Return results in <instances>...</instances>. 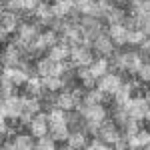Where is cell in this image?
<instances>
[{
    "label": "cell",
    "instance_id": "6da1fadb",
    "mask_svg": "<svg viewBox=\"0 0 150 150\" xmlns=\"http://www.w3.org/2000/svg\"><path fill=\"white\" fill-rule=\"evenodd\" d=\"M24 112V98L14 94V96H8L2 100V118H14L18 120Z\"/></svg>",
    "mask_w": 150,
    "mask_h": 150
},
{
    "label": "cell",
    "instance_id": "7a4b0ae2",
    "mask_svg": "<svg viewBox=\"0 0 150 150\" xmlns=\"http://www.w3.org/2000/svg\"><path fill=\"white\" fill-rule=\"evenodd\" d=\"M70 58H72V66H90L94 62L92 58V50L86 48V44H74L72 46V52H70Z\"/></svg>",
    "mask_w": 150,
    "mask_h": 150
},
{
    "label": "cell",
    "instance_id": "3957f363",
    "mask_svg": "<svg viewBox=\"0 0 150 150\" xmlns=\"http://www.w3.org/2000/svg\"><path fill=\"white\" fill-rule=\"evenodd\" d=\"M120 86H122V80H120L116 74H108V72H106L104 76L98 78V88L106 94H116L120 90Z\"/></svg>",
    "mask_w": 150,
    "mask_h": 150
},
{
    "label": "cell",
    "instance_id": "277c9868",
    "mask_svg": "<svg viewBox=\"0 0 150 150\" xmlns=\"http://www.w3.org/2000/svg\"><path fill=\"white\" fill-rule=\"evenodd\" d=\"M28 128H30V134L36 136V138H40V136L48 134V130H50V126H48V114L38 112V114L32 118V122L28 124Z\"/></svg>",
    "mask_w": 150,
    "mask_h": 150
},
{
    "label": "cell",
    "instance_id": "5b68a950",
    "mask_svg": "<svg viewBox=\"0 0 150 150\" xmlns=\"http://www.w3.org/2000/svg\"><path fill=\"white\" fill-rule=\"evenodd\" d=\"M92 48L100 54V56H112L114 54V42L110 40V36H104V34H100V36H96L92 40Z\"/></svg>",
    "mask_w": 150,
    "mask_h": 150
},
{
    "label": "cell",
    "instance_id": "8992f818",
    "mask_svg": "<svg viewBox=\"0 0 150 150\" xmlns=\"http://www.w3.org/2000/svg\"><path fill=\"white\" fill-rule=\"evenodd\" d=\"M98 134H100V138H102L104 142H112V144L120 138L114 120H104L102 124H100V132H98Z\"/></svg>",
    "mask_w": 150,
    "mask_h": 150
},
{
    "label": "cell",
    "instance_id": "52a82bcc",
    "mask_svg": "<svg viewBox=\"0 0 150 150\" xmlns=\"http://www.w3.org/2000/svg\"><path fill=\"white\" fill-rule=\"evenodd\" d=\"M106 108H104L102 104H90V106H86V110L82 112L84 118L88 120V122H104L106 120Z\"/></svg>",
    "mask_w": 150,
    "mask_h": 150
},
{
    "label": "cell",
    "instance_id": "ba28073f",
    "mask_svg": "<svg viewBox=\"0 0 150 150\" xmlns=\"http://www.w3.org/2000/svg\"><path fill=\"white\" fill-rule=\"evenodd\" d=\"M140 66H142V60H140V54L136 52H126L120 56V68L128 70V72H138Z\"/></svg>",
    "mask_w": 150,
    "mask_h": 150
},
{
    "label": "cell",
    "instance_id": "9c48e42d",
    "mask_svg": "<svg viewBox=\"0 0 150 150\" xmlns=\"http://www.w3.org/2000/svg\"><path fill=\"white\" fill-rule=\"evenodd\" d=\"M108 36L114 44H126L128 42V28L124 24H110L108 26Z\"/></svg>",
    "mask_w": 150,
    "mask_h": 150
},
{
    "label": "cell",
    "instance_id": "30bf717a",
    "mask_svg": "<svg viewBox=\"0 0 150 150\" xmlns=\"http://www.w3.org/2000/svg\"><path fill=\"white\" fill-rule=\"evenodd\" d=\"M2 78H8L12 84L22 86V84H26V82H28L30 74H28L26 70H22V68H4V76H2Z\"/></svg>",
    "mask_w": 150,
    "mask_h": 150
},
{
    "label": "cell",
    "instance_id": "8fae6325",
    "mask_svg": "<svg viewBox=\"0 0 150 150\" xmlns=\"http://www.w3.org/2000/svg\"><path fill=\"white\" fill-rule=\"evenodd\" d=\"M2 64H4V68H14L16 64H20V48L10 44L2 54Z\"/></svg>",
    "mask_w": 150,
    "mask_h": 150
},
{
    "label": "cell",
    "instance_id": "7c38bea8",
    "mask_svg": "<svg viewBox=\"0 0 150 150\" xmlns=\"http://www.w3.org/2000/svg\"><path fill=\"white\" fill-rule=\"evenodd\" d=\"M70 52H72L70 46H66V44H56V46H52L48 50V56L52 58V60H56V62H64L66 58H70Z\"/></svg>",
    "mask_w": 150,
    "mask_h": 150
},
{
    "label": "cell",
    "instance_id": "4fadbf2b",
    "mask_svg": "<svg viewBox=\"0 0 150 150\" xmlns=\"http://www.w3.org/2000/svg\"><path fill=\"white\" fill-rule=\"evenodd\" d=\"M24 88H26V92L30 94V96H40L42 88H44L42 76H40V78H38V76H30V78H28V82L24 84Z\"/></svg>",
    "mask_w": 150,
    "mask_h": 150
},
{
    "label": "cell",
    "instance_id": "5bb4252c",
    "mask_svg": "<svg viewBox=\"0 0 150 150\" xmlns=\"http://www.w3.org/2000/svg\"><path fill=\"white\" fill-rule=\"evenodd\" d=\"M56 106H58V108H62V110H72V108L76 106V98H74V94H72V92H62V94H58Z\"/></svg>",
    "mask_w": 150,
    "mask_h": 150
},
{
    "label": "cell",
    "instance_id": "9a60e30c",
    "mask_svg": "<svg viewBox=\"0 0 150 150\" xmlns=\"http://www.w3.org/2000/svg\"><path fill=\"white\" fill-rule=\"evenodd\" d=\"M18 28V20H16V14L12 10H4L2 12V30L4 32H12V30H16Z\"/></svg>",
    "mask_w": 150,
    "mask_h": 150
},
{
    "label": "cell",
    "instance_id": "2e32d148",
    "mask_svg": "<svg viewBox=\"0 0 150 150\" xmlns=\"http://www.w3.org/2000/svg\"><path fill=\"white\" fill-rule=\"evenodd\" d=\"M88 68H90V72H92L94 78H100V76H104V74H106V70H108V60H106L104 56H100L98 60H94Z\"/></svg>",
    "mask_w": 150,
    "mask_h": 150
},
{
    "label": "cell",
    "instance_id": "e0dca14e",
    "mask_svg": "<svg viewBox=\"0 0 150 150\" xmlns=\"http://www.w3.org/2000/svg\"><path fill=\"white\" fill-rule=\"evenodd\" d=\"M104 94H106V92H102L100 88L86 92V96H84V106H90V104H102V102H104V98H106Z\"/></svg>",
    "mask_w": 150,
    "mask_h": 150
},
{
    "label": "cell",
    "instance_id": "ac0fdd59",
    "mask_svg": "<svg viewBox=\"0 0 150 150\" xmlns=\"http://www.w3.org/2000/svg\"><path fill=\"white\" fill-rule=\"evenodd\" d=\"M44 82V88L50 90V92H54V90H60L62 86H64V78L62 76H44L42 78Z\"/></svg>",
    "mask_w": 150,
    "mask_h": 150
},
{
    "label": "cell",
    "instance_id": "d6986e66",
    "mask_svg": "<svg viewBox=\"0 0 150 150\" xmlns=\"http://www.w3.org/2000/svg\"><path fill=\"white\" fill-rule=\"evenodd\" d=\"M40 108H42V102L38 100V96H28V98H24V112H30V114H38L40 112Z\"/></svg>",
    "mask_w": 150,
    "mask_h": 150
},
{
    "label": "cell",
    "instance_id": "ffe728a7",
    "mask_svg": "<svg viewBox=\"0 0 150 150\" xmlns=\"http://www.w3.org/2000/svg\"><path fill=\"white\" fill-rule=\"evenodd\" d=\"M14 144H16V150H30V148H36L34 140L32 136H26V134H18L14 138Z\"/></svg>",
    "mask_w": 150,
    "mask_h": 150
},
{
    "label": "cell",
    "instance_id": "44dd1931",
    "mask_svg": "<svg viewBox=\"0 0 150 150\" xmlns=\"http://www.w3.org/2000/svg\"><path fill=\"white\" fill-rule=\"evenodd\" d=\"M66 144H68V148H84L86 146V138H84L82 132H74V134L68 136Z\"/></svg>",
    "mask_w": 150,
    "mask_h": 150
},
{
    "label": "cell",
    "instance_id": "7402d4cb",
    "mask_svg": "<svg viewBox=\"0 0 150 150\" xmlns=\"http://www.w3.org/2000/svg\"><path fill=\"white\" fill-rule=\"evenodd\" d=\"M148 38V34L142 30V28H134V30H128V42L130 44H142L144 40Z\"/></svg>",
    "mask_w": 150,
    "mask_h": 150
},
{
    "label": "cell",
    "instance_id": "603a6c76",
    "mask_svg": "<svg viewBox=\"0 0 150 150\" xmlns=\"http://www.w3.org/2000/svg\"><path fill=\"white\" fill-rule=\"evenodd\" d=\"M56 140H54V136H40L38 138V142H36V148L38 150H54L56 148V144H54Z\"/></svg>",
    "mask_w": 150,
    "mask_h": 150
},
{
    "label": "cell",
    "instance_id": "cb8c5ba5",
    "mask_svg": "<svg viewBox=\"0 0 150 150\" xmlns=\"http://www.w3.org/2000/svg\"><path fill=\"white\" fill-rule=\"evenodd\" d=\"M134 136L138 138L140 146H146V148L150 146V130H138V132H136Z\"/></svg>",
    "mask_w": 150,
    "mask_h": 150
},
{
    "label": "cell",
    "instance_id": "d4e9b609",
    "mask_svg": "<svg viewBox=\"0 0 150 150\" xmlns=\"http://www.w3.org/2000/svg\"><path fill=\"white\" fill-rule=\"evenodd\" d=\"M138 76L142 82H150V62H142V66L138 68Z\"/></svg>",
    "mask_w": 150,
    "mask_h": 150
},
{
    "label": "cell",
    "instance_id": "484cf974",
    "mask_svg": "<svg viewBox=\"0 0 150 150\" xmlns=\"http://www.w3.org/2000/svg\"><path fill=\"white\" fill-rule=\"evenodd\" d=\"M86 148H90V150H106L108 144H104V140H92L90 144H86Z\"/></svg>",
    "mask_w": 150,
    "mask_h": 150
},
{
    "label": "cell",
    "instance_id": "4316f807",
    "mask_svg": "<svg viewBox=\"0 0 150 150\" xmlns=\"http://www.w3.org/2000/svg\"><path fill=\"white\" fill-rule=\"evenodd\" d=\"M40 0H24V10H36Z\"/></svg>",
    "mask_w": 150,
    "mask_h": 150
},
{
    "label": "cell",
    "instance_id": "83f0119b",
    "mask_svg": "<svg viewBox=\"0 0 150 150\" xmlns=\"http://www.w3.org/2000/svg\"><path fill=\"white\" fill-rule=\"evenodd\" d=\"M140 46H142V50H144V52H148V54H150V38H146Z\"/></svg>",
    "mask_w": 150,
    "mask_h": 150
},
{
    "label": "cell",
    "instance_id": "f1b7e54d",
    "mask_svg": "<svg viewBox=\"0 0 150 150\" xmlns=\"http://www.w3.org/2000/svg\"><path fill=\"white\" fill-rule=\"evenodd\" d=\"M146 120H150V108H148V114H146Z\"/></svg>",
    "mask_w": 150,
    "mask_h": 150
}]
</instances>
